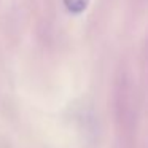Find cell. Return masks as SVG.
I'll use <instances>...</instances> for the list:
<instances>
[{
  "label": "cell",
  "mask_w": 148,
  "mask_h": 148,
  "mask_svg": "<svg viewBox=\"0 0 148 148\" xmlns=\"http://www.w3.org/2000/svg\"><path fill=\"white\" fill-rule=\"evenodd\" d=\"M64 3L72 13H81L88 7L89 0H64Z\"/></svg>",
  "instance_id": "obj_1"
}]
</instances>
